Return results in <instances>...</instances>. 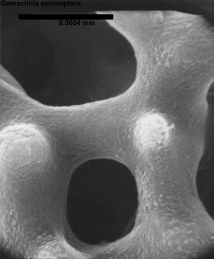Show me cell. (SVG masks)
I'll list each match as a JSON object with an SVG mask.
<instances>
[{
  "mask_svg": "<svg viewBox=\"0 0 214 259\" xmlns=\"http://www.w3.org/2000/svg\"><path fill=\"white\" fill-rule=\"evenodd\" d=\"M206 145L199 162L196 175V185L199 193L203 190L212 192L213 189V128L207 134Z\"/></svg>",
  "mask_w": 214,
  "mask_h": 259,
  "instance_id": "1",
  "label": "cell"
}]
</instances>
